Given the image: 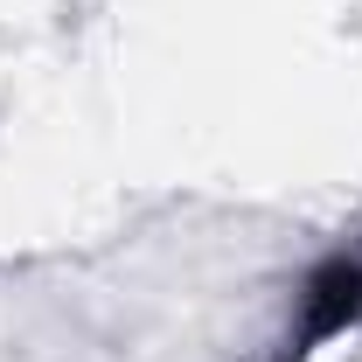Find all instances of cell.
<instances>
[{
	"label": "cell",
	"instance_id": "cell-1",
	"mask_svg": "<svg viewBox=\"0 0 362 362\" xmlns=\"http://www.w3.org/2000/svg\"><path fill=\"white\" fill-rule=\"evenodd\" d=\"M356 314H362V258L320 265L307 279V300H300V334L307 341H327V334H341Z\"/></svg>",
	"mask_w": 362,
	"mask_h": 362
}]
</instances>
